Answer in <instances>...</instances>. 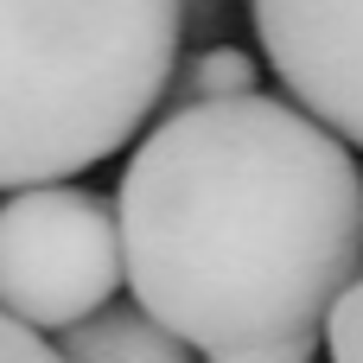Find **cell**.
I'll return each instance as SVG.
<instances>
[{
    "instance_id": "obj_8",
    "label": "cell",
    "mask_w": 363,
    "mask_h": 363,
    "mask_svg": "<svg viewBox=\"0 0 363 363\" xmlns=\"http://www.w3.org/2000/svg\"><path fill=\"white\" fill-rule=\"evenodd\" d=\"M319 338H274V345H249V351H217L211 363H313Z\"/></svg>"
},
{
    "instance_id": "obj_9",
    "label": "cell",
    "mask_w": 363,
    "mask_h": 363,
    "mask_svg": "<svg viewBox=\"0 0 363 363\" xmlns=\"http://www.w3.org/2000/svg\"><path fill=\"white\" fill-rule=\"evenodd\" d=\"M0 363H64L38 332H26V325H13L6 313H0Z\"/></svg>"
},
{
    "instance_id": "obj_10",
    "label": "cell",
    "mask_w": 363,
    "mask_h": 363,
    "mask_svg": "<svg viewBox=\"0 0 363 363\" xmlns=\"http://www.w3.org/2000/svg\"><path fill=\"white\" fill-rule=\"evenodd\" d=\"M223 26V0H179V32L185 38H211Z\"/></svg>"
},
{
    "instance_id": "obj_11",
    "label": "cell",
    "mask_w": 363,
    "mask_h": 363,
    "mask_svg": "<svg viewBox=\"0 0 363 363\" xmlns=\"http://www.w3.org/2000/svg\"><path fill=\"white\" fill-rule=\"evenodd\" d=\"M357 217H363V166H357Z\"/></svg>"
},
{
    "instance_id": "obj_3",
    "label": "cell",
    "mask_w": 363,
    "mask_h": 363,
    "mask_svg": "<svg viewBox=\"0 0 363 363\" xmlns=\"http://www.w3.org/2000/svg\"><path fill=\"white\" fill-rule=\"evenodd\" d=\"M121 287L115 198L83 185H26L0 204V313L26 332H64Z\"/></svg>"
},
{
    "instance_id": "obj_6",
    "label": "cell",
    "mask_w": 363,
    "mask_h": 363,
    "mask_svg": "<svg viewBox=\"0 0 363 363\" xmlns=\"http://www.w3.org/2000/svg\"><path fill=\"white\" fill-rule=\"evenodd\" d=\"M249 89H262V77H255V57H249V51H236V45H198L191 57H179V64H172L160 108L172 115V108H198V102L249 96Z\"/></svg>"
},
{
    "instance_id": "obj_5",
    "label": "cell",
    "mask_w": 363,
    "mask_h": 363,
    "mask_svg": "<svg viewBox=\"0 0 363 363\" xmlns=\"http://www.w3.org/2000/svg\"><path fill=\"white\" fill-rule=\"evenodd\" d=\"M51 351L64 363H191V345H179L140 306H115V300L96 306L89 319L64 325Z\"/></svg>"
},
{
    "instance_id": "obj_4",
    "label": "cell",
    "mask_w": 363,
    "mask_h": 363,
    "mask_svg": "<svg viewBox=\"0 0 363 363\" xmlns=\"http://www.w3.org/2000/svg\"><path fill=\"white\" fill-rule=\"evenodd\" d=\"M262 51L319 128L363 147V0H249Z\"/></svg>"
},
{
    "instance_id": "obj_1",
    "label": "cell",
    "mask_w": 363,
    "mask_h": 363,
    "mask_svg": "<svg viewBox=\"0 0 363 363\" xmlns=\"http://www.w3.org/2000/svg\"><path fill=\"white\" fill-rule=\"evenodd\" d=\"M115 230L134 306L179 345L319 338L363 268L357 160L262 89L172 108L121 172Z\"/></svg>"
},
{
    "instance_id": "obj_2",
    "label": "cell",
    "mask_w": 363,
    "mask_h": 363,
    "mask_svg": "<svg viewBox=\"0 0 363 363\" xmlns=\"http://www.w3.org/2000/svg\"><path fill=\"white\" fill-rule=\"evenodd\" d=\"M179 0H0V191L115 160L179 64Z\"/></svg>"
},
{
    "instance_id": "obj_7",
    "label": "cell",
    "mask_w": 363,
    "mask_h": 363,
    "mask_svg": "<svg viewBox=\"0 0 363 363\" xmlns=\"http://www.w3.org/2000/svg\"><path fill=\"white\" fill-rule=\"evenodd\" d=\"M325 357L363 363V268H357V281L338 294V306L325 313Z\"/></svg>"
}]
</instances>
